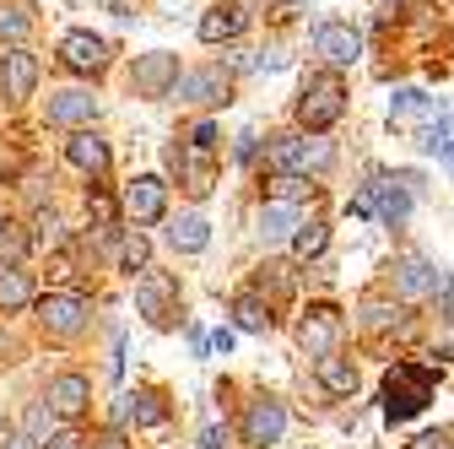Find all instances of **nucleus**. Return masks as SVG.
<instances>
[{"mask_svg":"<svg viewBox=\"0 0 454 449\" xmlns=\"http://www.w3.org/2000/svg\"><path fill=\"white\" fill-rule=\"evenodd\" d=\"M319 384L330 390V396H352V390H357V368L347 358H319Z\"/></svg>","mask_w":454,"mask_h":449,"instance_id":"nucleus-25","label":"nucleus"},{"mask_svg":"<svg viewBox=\"0 0 454 449\" xmlns=\"http://www.w3.org/2000/svg\"><path fill=\"white\" fill-rule=\"evenodd\" d=\"M340 108H347V87H340V76H335V71H325V76H314V82L303 87L298 120L319 136V130H330V125L340 120Z\"/></svg>","mask_w":454,"mask_h":449,"instance_id":"nucleus-2","label":"nucleus"},{"mask_svg":"<svg viewBox=\"0 0 454 449\" xmlns=\"http://www.w3.org/2000/svg\"><path fill=\"white\" fill-rule=\"evenodd\" d=\"M0 87H6V98H33V87H38V60L17 43V49H6V60H0Z\"/></svg>","mask_w":454,"mask_h":449,"instance_id":"nucleus-13","label":"nucleus"},{"mask_svg":"<svg viewBox=\"0 0 454 449\" xmlns=\"http://www.w3.org/2000/svg\"><path fill=\"white\" fill-rule=\"evenodd\" d=\"M449 168H454V141H449Z\"/></svg>","mask_w":454,"mask_h":449,"instance_id":"nucleus-41","label":"nucleus"},{"mask_svg":"<svg viewBox=\"0 0 454 449\" xmlns=\"http://www.w3.org/2000/svg\"><path fill=\"white\" fill-rule=\"evenodd\" d=\"M168 168L179 174V185L190 190V195H211V185H216V157L206 152V146H168Z\"/></svg>","mask_w":454,"mask_h":449,"instance_id":"nucleus-5","label":"nucleus"},{"mask_svg":"<svg viewBox=\"0 0 454 449\" xmlns=\"http://www.w3.org/2000/svg\"><path fill=\"white\" fill-rule=\"evenodd\" d=\"M0 449H33V438L17 433V428H0Z\"/></svg>","mask_w":454,"mask_h":449,"instance_id":"nucleus-38","label":"nucleus"},{"mask_svg":"<svg viewBox=\"0 0 454 449\" xmlns=\"http://www.w3.org/2000/svg\"><path fill=\"white\" fill-rule=\"evenodd\" d=\"M136 309L146 314V325H174V314H179V282L168 271H141Z\"/></svg>","mask_w":454,"mask_h":449,"instance_id":"nucleus-3","label":"nucleus"},{"mask_svg":"<svg viewBox=\"0 0 454 449\" xmlns=\"http://www.w3.org/2000/svg\"><path fill=\"white\" fill-rule=\"evenodd\" d=\"M438 282H443V271L427 265L422 255H401V260H395V288H401V298H427V293H438Z\"/></svg>","mask_w":454,"mask_h":449,"instance_id":"nucleus-12","label":"nucleus"},{"mask_svg":"<svg viewBox=\"0 0 454 449\" xmlns=\"http://www.w3.org/2000/svg\"><path fill=\"white\" fill-rule=\"evenodd\" d=\"M270 201H293V206H309L314 201V185L303 174H276L270 179Z\"/></svg>","mask_w":454,"mask_h":449,"instance_id":"nucleus-27","label":"nucleus"},{"mask_svg":"<svg viewBox=\"0 0 454 449\" xmlns=\"http://www.w3.org/2000/svg\"><path fill=\"white\" fill-rule=\"evenodd\" d=\"M330 141H303V136H281L270 146V162L281 174H309V168H330Z\"/></svg>","mask_w":454,"mask_h":449,"instance_id":"nucleus-6","label":"nucleus"},{"mask_svg":"<svg viewBox=\"0 0 454 449\" xmlns=\"http://www.w3.org/2000/svg\"><path fill=\"white\" fill-rule=\"evenodd\" d=\"M120 260H125V271H146V260H152V244H146V233H125V244H120Z\"/></svg>","mask_w":454,"mask_h":449,"instance_id":"nucleus-30","label":"nucleus"},{"mask_svg":"<svg viewBox=\"0 0 454 449\" xmlns=\"http://www.w3.org/2000/svg\"><path fill=\"white\" fill-rule=\"evenodd\" d=\"M27 28H33V17H27V12L0 6V38H27Z\"/></svg>","mask_w":454,"mask_h":449,"instance_id":"nucleus-32","label":"nucleus"},{"mask_svg":"<svg viewBox=\"0 0 454 449\" xmlns=\"http://www.w3.org/2000/svg\"><path fill=\"white\" fill-rule=\"evenodd\" d=\"M60 60H66L71 71L92 76V71H103V66H108V43H103L98 33H66V43H60Z\"/></svg>","mask_w":454,"mask_h":449,"instance_id":"nucleus-15","label":"nucleus"},{"mask_svg":"<svg viewBox=\"0 0 454 449\" xmlns=\"http://www.w3.org/2000/svg\"><path fill=\"white\" fill-rule=\"evenodd\" d=\"M87 449H130V444H125V433H120V428H108V433H98Z\"/></svg>","mask_w":454,"mask_h":449,"instance_id":"nucleus-35","label":"nucleus"},{"mask_svg":"<svg viewBox=\"0 0 454 449\" xmlns=\"http://www.w3.org/2000/svg\"><path fill=\"white\" fill-rule=\"evenodd\" d=\"M49 120L54 125H92L98 120V98L92 92H54L49 98Z\"/></svg>","mask_w":454,"mask_h":449,"instance_id":"nucleus-17","label":"nucleus"},{"mask_svg":"<svg viewBox=\"0 0 454 449\" xmlns=\"http://www.w3.org/2000/svg\"><path fill=\"white\" fill-rule=\"evenodd\" d=\"M162 211H168V185L157 174H141L125 185V217L130 222H157Z\"/></svg>","mask_w":454,"mask_h":449,"instance_id":"nucleus-9","label":"nucleus"},{"mask_svg":"<svg viewBox=\"0 0 454 449\" xmlns=\"http://www.w3.org/2000/svg\"><path fill=\"white\" fill-rule=\"evenodd\" d=\"M325 244H330V228H325V222H309V228L293 239V255H298V260H319Z\"/></svg>","mask_w":454,"mask_h":449,"instance_id":"nucleus-29","label":"nucleus"},{"mask_svg":"<svg viewBox=\"0 0 454 449\" xmlns=\"http://www.w3.org/2000/svg\"><path fill=\"white\" fill-rule=\"evenodd\" d=\"M33 249V239L17 228V222H6V233H0V271H17V260Z\"/></svg>","mask_w":454,"mask_h":449,"instance_id":"nucleus-28","label":"nucleus"},{"mask_svg":"<svg viewBox=\"0 0 454 449\" xmlns=\"http://www.w3.org/2000/svg\"><path fill=\"white\" fill-rule=\"evenodd\" d=\"M168 239H174V249H179V255H200V249L211 244V222L190 211V217H179L174 228H168Z\"/></svg>","mask_w":454,"mask_h":449,"instance_id":"nucleus-23","label":"nucleus"},{"mask_svg":"<svg viewBox=\"0 0 454 449\" xmlns=\"http://www.w3.org/2000/svg\"><path fill=\"white\" fill-rule=\"evenodd\" d=\"M120 417H125V422H136V428H157V422L168 417V406H162L157 390H136V396H125Z\"/></svg>","mask_w":454,"mask_h":449,"instance_id":"nucleus-22","label":"nucleus"},{"mask_svg":"<svg viewBox=\"0 0 454 449\" xmlns=\"http://www.w3.org/2000/svg\"><path fill=\"white\" fill-rule=\"evenodd\" d=\"M244 28H249V12L244 6H211L200 17V38L206 43H227V38H239Z\"/></svg>","mask_w":454,"mask_h":449,"instance_id":"nucleus-18","label":"nucleus"},{"mask_svg":"<svg viewBox=\"0 0 454 449\" xmlns=\"http://www.w3.org/2000/svg\"><path fill=\"white\" fill-rule=\"evenodd\" d=\"M411 449H454V438L438 428V433H422V438H411Z\"/></svg>","mask_w":454,"mask_h":449,"instance_id":"nucleus-34","label":"nucleus"},{"mask_svg":"<svg viewBox=\"0 0 454 449\" xmlns=\"http://www.w3.org/2000/svg\"><path fill=\"white\" fill-rule=\"evenodd\" d=\"M87 396H92V390H87L82 374H60V379L49 384V396H43V401H49V412L60 417V422H76V417L87 412Z\"/></svg>","mask_w":454,"mask_h":449,"instance_id":"nucleus-14","label":"nucleus"},{"mask_svg":"<svg viewBox=\"0 0 454 449\" xmlns=\"http://www.w3.org/2000/svg\"><path fill=\"white\" fill-rule=\"evenodd\" d=\"M281 433H287V412H281V401H254L249 417H244V438L254 449H270V444H281Z\"/></svg>","mask_w":454,"mask_h":449,"instance_id":"nucleus-11","label":"nucleus"},{"mask_svg":"<svg viewBox=\"0 0 454 449\" xmlns=\"http://www.w3.org/2000/svg\"><path fill=\"white\" fill-rule=\"evenodd\" d=\"M427 108H433V103H427V92L401 87V92H395V103H389V125H395V130H417Z\"/></svg>","mask_w":454,"mask_h":449,"instance_id":"nucleus-21","label":"nucleus"},{"mask_svg":"<svg viewBox=\"0 0 454 449\" xmlns=\"http://www.w3.org/2000/svg\"><path fill=\"white\" fill-rule=\"evenodd\" d=\"M427 401H433V374L417 368V363H395L389 379H384V417H389V422H406V417H417Z\"/></svg>","mask_w":454,"mask_h":449,"instance_id":"nucleus-1","label":"nucleus"},{"mask_svg":"<svg viewBox=\"0 0 454 449\" xmlns=\"http://www.w3.org/2000/svg\"><path fill=\"white\" fill-rule=\"evenodd\" d=\"M200 449H227V433H222V428H206V433H200Z\"/></svg>","mask_w":454,"mask_h":449,"instance_id":"nucleus-39","label":"nucleus"},{"mask_svg":"<svg viewBox=\"0 0 454 449\" xmlns=\"http://www.w3.org/2000/svg\"><path fill=\"white\" fill-rule=\"evenodd\" d=\"M379 6H395V0H379Z\"/></svg>","mask_w":454,"mask_h":449,"instance_id":"nucleus-42","label":"nucleus"},{"mask_svg":"<svg viewBox=\"0 0 454 449\" xmlns=\"http://www.w3.org/2000/svg\"><path fill=\"white\" fill-rule=\"evenodd\" d=\"M373 206H379V217H384V222H395V228H401L406 211H411V195H406V185L379 179V185H373Z\"/></svg>","mask_w":454,"mask_h":449,"instance_id":"nucleus-24","label":"nucleus"},{"mask_svg":"<svg viewBox=\"0 0 454 449\" xmlns=\"http://www.w3.org/2000/svg\"><path fill=\"white\" fill-rule=\"evenodd\" d=\"M314 54H325L330 66H352L363 54V33L347 28V22H319L314 28Z\"/></svg>","mask_w":454,"mask_h":449,"instance_id":"nucleus-8","label":"nucleus"},{"mask_svg":"<svg viewBox=\"0 0 454 449\" xmlns=\"http://www.w3.org/2000/svg\"><path fill=\"white\" fill-rule=\"evenodd\" d=\"M130 82H136V92L141 98H174L179 92V54H168V49H157V54H141L136 60V71H130Z\"/></svg>","mask_w":454,"mask_h":449,"instance_id":"nucleus-4","label":"nucleus"},{"mask_svg":"<svg viewBox=\"0 0 454 449\" xmlns=\"http://www.w3.org/2000/svg\"><path fill=\"white\" fill-rule=\"evenodd\" d=\"M389 325H401V309H389V303H368V330H389Z\"/></svg>","mask_w":454,"mask_h":449,"instance_id":"nucleus-33","label":"nucleus"},{"mask_svg":"<svg viewBox=\"0 0 454 449\" xmlns=\"http://www.w3.org/2000/svg\"><path fill=\"white\" fill-rule=\"evenodd\" d=\"M373 211H379V206H373V185H368V190L352 195V217H373Z\"/></svg>","mask_w":454,"mask_h":449,"instance_id":"nucleus-37","label":"nucleus"},{"mask_svg":"<svg viewBox=\"0 0 454 449\" xmlns=\"http://www.w3.org/2000/svg\"><path fill=\"white\" fill-rule=\"evenodd\" d=\"M27 303H33L27 271H0V314H12V309H27Z\"/></svg>","mask_w":454,"mask_h":449,"instance_id":"nucleus-26","label":"nucleus"},{"mask_svg":"<svg viewBox=\"0 0 454 449\" xmlns=\"http://www.w3.org/2000/svg\"><path fill=\"white\" fill-rule=\"evenodd\" d=\"M66 157L82 168V174H103V168H108V146H103L92 130H76V136L66 141Z\"/></svg>","mask_w":454,"mask_h":449,"instance_id":"nucleus-20","label":"nucleus"},{"mask_svg":"<svg viewBox=\"0 0 454 449\" xmlns=\"http://www.w3.org/2000/svg\"><path fill=\"white\" fill-rule=\"evenodd\" d=\"M335 330H340V319H335V309H309L303 314V325H298V347L309 352V358H335Z\"/></svg>","mask_w":454,"mask_h":449,"instance_id":"nucleus-10","label":"nucleus"},{"mask_svg":"<svg viewBox=\"0 0 454 449\" xmlns=\"http://www.w3.org/2000/svg\"><path fill=\"white\" fill-rule=\"evenodd\" d=\"M38 319L49 335H76L87 325V298L82 293H49V298H38Z\"/></svg>","mask_w":454,"mask_h":449,"instance_id":"nucleus-7","label":"nucleus"},{"mask_svg":"<svg viewBox=\"0 0 454 449\" xmlns=\"http://www.w3.org/2000/svg\"><path fill=\"white\" fill-rule=\"evenodd\" d=\"M174 98H179V103H195V108H206V103H227V76H222V71H190V76L179 82Z\"/></svg>","mask_w":454,"mask_h":449,"instance_id":"nucleus-16","label":"nucleus"},{"mask_svg":"<svg viewBox=\"0 0 454 449\" xmlns=\"http://www.w3.org/2000/svg\"><path fill=\"white\" fill-rule=\"evenodd\" d=\"M233 314H239V330H265V325H270V309H265L260 298H239Z\"/></svg>","mask_w":454,"mask_h":449,"instance_id":"nucleus-31","label":"nucleus"},{"mask_svg":"<svg viewBox=\"0 0 454 449\" xmlns=\"http://www.w3.org/2000/svg\"><path fill=\"white\" fill-rule=\"evenodd\" d=\"M49 449H82V438H76V433H54Z\"/></svg>","mask_w":454,"mask_h":449,"instance_id":"nucleus-40","label":"nucleus"},{"mask_svg":"<svg viewBox=\"0 0 454 449\" xmlns=\"http://www.w3.org/2000/svg\"><path fill=\"white\" fill-rule=\"evenodd\" d=\"M438 298H443V319L454 325V276L443 271V282H438Z\"/></svg>","mask_w":454,"mask_h":449,"instance_id":"nucleus-36","label":"nucleus"},{"mask_svg":"<svg viewBox=\"0 0 454 449\" xmlns=\"http://www.w3.org/2000/svg\"><path fill=\"white\" fill-rule=\"evenodd\" d=\"M0 233H6V222H0Z\"/></svg>","mask_w":454,"mask_h":449,"instance_id":"nucleus-43","label":"nucleus"},{"mask_svg":"<svg viewBox=\"0 0 454 449\" xmlns=\"http://www.w3.org/2000/svg\"><path fill=\"white\" fill-rule=\"evenodd\" d=\"M114 6H125V0H114Z\"/></svg>","mask_w":454,"mask_h":449,"instance_id":"nucleus-44","label":"nucleus"},{"mask_svg":"<svg viewBox=\"0 0 454 449\" xmlns=\"http://www.w3.org/2000/svg\"><path fill=\"white\" fill-rule=\"evenodd\" d=\"M260 228H265V239H298V233H303V206L270 201V206L260 211Z\"/></svg>","mask_w":454,"mask_h":449,"instance_id":"nucleus-19","label":"nucleus"}]
</instances>
